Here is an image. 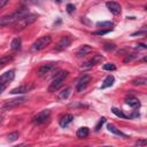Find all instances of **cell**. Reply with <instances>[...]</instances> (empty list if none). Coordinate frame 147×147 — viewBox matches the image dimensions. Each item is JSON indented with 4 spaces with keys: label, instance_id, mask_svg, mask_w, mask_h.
<instances>
[{
    "label": "cell",
    "instance_id": "obj_8",
    "mask_svg": "<svg viewBox=\"0 0 147 147\" xmlns=\"http://www.w3.org/2000/svg\"><path fill=\"white\" fill-rule=\"evenodd\" d=\"M55 68V63H47V64H44L39 68L38 70V76L40 78H44V77H47L48 74H51V71Z\"/></svg>",
    "mask_w": 147,
    "mask_h": 147
},
{
    "label": "cell",
    "instance_id": "obj_38",
    "mask_svg": "<svg viewBox=\"0 0 147 147\" xmlns=\"http://www.w3.org/2000/svg\"><path fill=\"white\" fill-rule=\"evenodd\" d=\"M55 1H56V2H61V0H55Z\"/></svg>",
    "mask_w": 147,
    "mask_h": 147
},
{
    "label": "cell",
    "instance_id": "obj_2",
    "mask_svg": "<svg viewBox=\"0 0 147 147\" xmlns=\"http://www.w3.org/2000/svg\"><path fill=\"white\" fill-rule=\"evenodd\" d=\"M68 76H69V72H68V71H65V70H59L57 74L54 76L52 83H51L49 86H48V92H49V93L56 92V91L63 85V83H64V80H65V78H67Z\"/></svg>",
    "mask_w": 147,
    "mask_h": 147
},
{
    "label": "cell",
    "instance_id": "obj_14",
    "mask_svg": "<svg viewBox=\"0 0 147 147\" xmlns=\"http://www.w3.org/2000/svg\"><path fill=\"white\" fill-rule=\"evenodd\" d=\"M72 119H74V116H72L71 114H65V115H63V116L60 118L59 124H60V126L64 127V126H67L68 124H70V123L72 122Z\"/></svg>",
    "mask_w": 147,
    "mask_h": 147
},
{
    "label": "cell",
    "instance_id": "obj_39",
    "mask_svg": "<svg viewBox=\"0 0 147 147\" xmlns=\"http://www.w3.org/2000/svg\"><path fill=\"white\" fill-rule=\"evenodd\" d=\"M1 119H2V117H1V116H0V123H1Z\"/></svg>",
    "mask_w": 147,
    "mask_h": 147
},
{
    "label": "cell",
    "instance_id": "obj_31",
    "mask_svg": "<svg viewBox=\"0 0 147 147\" xmlns=\"http://www.w3.org/2000/svg\"><path fill=\"white\" fill-rule=\"evenodd\" d=\"M115 47H116V46H115L114 44H106L103 48H105L106 51H114V49H115Z\"/></svg>",
    "mask_w": 147,
    "mask_h": 147
},
{
    "label": "cell",
    "instance_id": "obj_33",
    "mask_svg": "<svg viewBox=\"0 0 147 147\" xmlns=\"http://www.w3.org/2000/svg\"><path fill=\"white\" fill-rule=\"evenodd\" d=\"M147 144V140L146 139H141V140H138L136 142V146H145Z\"/></svg>",
    "mask_w": 147,
    "mask_h": 147
},
{
    "label": "cell",
    "instance_id": "obj_18",
    "mask_svg": "<svg viewBox=\"0 0 147 147\" xmlns=\"http://www.w3.org/2000/svg\"><path fill=\"white\" fill-rule=\"evenodd\" d=\"M125 102H126L129 106L133 107V108H137V107L140 106V101H139L137 98H133V96H129V98H126V99H125Z\"/></svg>",
    "mask_w": 147,
    "mask_h": 147
},
{
    "label": "cell",
    "instance_id": "obj_10",
    "mask_svg": "<svg viewBox=\"0 0 147 147\" xmlns=\"http://www.w3.org/2000/svg\"><path fill=\"white\" fill-rule=\"evenodd\" d=\"M14 77H15V70L11 69L0 76V84H9V82H11Z\"/></svg>",
    "mask_w": 147,
    "mask_h": 147
},
{
    "label": "cell",
    "instance_id": "obj_37",
    "mask_svg": "<svg viewBox=\"0 0 147 147\" xmlns=\"http://www.w3.org/2000/svg\"><path fill=\"white\" fill-rule=\"evenodd\" d=\"M137 46H138V47H140V48H142V49H146V48H147V46H146L145 44H138Z\"/></svg>",
    "mask_w": 147,
    "mask_h": 147
},
{
    "label": "cell",
    "instance_id": "obj_34",
    "mask_svg": "<svg viewBox=\"0 0 147 147\" xmlns=\"http://www.w3.org/2000/svg\"><path fill=\"white\" fill-rule=\"evenodd\" d=\"M8 2H9V0H0V9H2Z\"/></svg>",
    "mask_w": 147,
    "mask_h": 147
},
{
    "label": "cell",
    "instance_id": "obj_30",
    "mask_svg": "<svg viewBox=\"0 0 147 147\" xmlns=\"http://www.w3.org/2000/svg\"><path fill=\"white\" fill-rule=\"evenodd\" d=\"M67 11H68L69 14H72V13L75 11V6H74L72 3H68V5H67Z\"/></svg>",
    "mask_w": 147,
    "mask_h": 147
},
{
    "label": "cell",
    "instance_id": "obj_24",
    "mask_svg": "<svg viewBox=\"0 0 147 147\" xmlns=\"http://www.w3.org/2000/svg\"><path fill=\"white\" fill-rule=\"evenodd\" d=\"M18 137H20V133H18L17 131H15V132L9 133L7 138H8V140H9V141H15V140H17V139H18Z\"/></svg>",
    "mask_w": 147,
    "mask_h": 147
},
{
    "label": "cell",
    "instance_id": "obj_12",
    "mask_svg": "<svg viewBox=\"0 0 147 147\" xmlns=\"http://www.w3.org/2000/svg\"><path fill=\"white\" fill-rule=\"evenodd\" d=\"M106 6H107V8H108L113 14H115V15L119 14L121 10H122L119 3L115 2V1H107V2H106Z\"/></svg>",
    "mask_w": 147,
    "mask_h": 147
},
{
    "label": "cell",
    "instance_id": "obj_23",
    "mask_svg": "<svg viewBox=\"0 0 147 147\" xmlns=\"http://www.w3.org/2000/svg\"><path fill=\"white\" fill-rule=\"evenodd\" d=\"M111 111H113V114H115L116 116H118V117H121V118H129V116H126L122 110L117 109L116 107H113V108H111Z\"/></svg>",
    "mask_w": 147,
    "mask_h": 147
},
{
    "label": "cell",
    "instance_id": "obj_35",
    "mask_svg": "<svg viewBox=\"0 0 147 147\" xmlns=\"http://www.w3.org/2000/svg\"><path fill=\"white\" fill-rule=\"evenodd\" d=\"M7 85L8 84H0V94L6 90V87H7Z\"/></svg>",
    "mask_w": 147,
    "mask_h": 147
},
{
    "label": "cell",
    "instance_id": "obj_15",
    "mask_svg": "<svg viewBox=\"0 0 147 147\" xmlns=\"http://www.w3.org/2000/svg\"><path fill=\"white\" fill-rule=\"evenodd\" d=\"M91 52H92V47H91L90 45H83V46L77 51L76 55H77L78 57H83V56L87 55V54L91 53Z\"/></svg>",
    "mask_w": 147,
    "mask_h": 147
},
{
    "label": "cell",
    "instance_id": "obj_29",
    "mask_svg": "<svg viewBox=\"0 0 147 147\" xmlns=\"http://www.w3.org/2000/svg\"><path fill=\"white\" fill-rule=\"evenodd\" d=\"M136 57H137V54H134V53H133V54H130V55L127 54V56L124 59V62H125V63H126V62H130V61H132V60L136 59Z\"/></svg>",
    "mask_w": 147,
    "mask_h": 147
},
{
    "label": "cell",
    "instance_id": "obj_27",
    "mask_svg": "<svg viewBox=\"0 0 147 147\" xmlns=\"http://www.w3.org/2000/svg\"><path fill=\"white\" fill-rule=\"evenodd\" d=\"M105 122H106V117H101V118H100V121L98 122V124L95 125L94 130H95V131H99V130L102 127V125L105 124Z\"/></svg>",
    "mask_w": 147,
    "mask_h": 147
},
{
    "label": "cell",
    "instance_id": "obj_40",
    "mask_svg": "<svg viewBox=\"0 0 147 147\" xmlns=\"http://www.w3.org/2000/svg\"><path fill=\"white\" fill-rule=\"evenodd\" d=\"M23 1H31V0H23Z\"/></svg>",
    "mask_w": 147,
    "mask_h": 147
},
{
    "label": "cell",
    "instance_id": "obj_7",
    "mask_svg": "<svg viewBox=\"0 0 147 147\" xmlns=\"http://www.w3.org/2000/svg\"><path fill=\"white\" fill-rule=\"evenodd\" d=\"M71 44V38L69 36H63L55 45V51H63Z\"/></svg>",
    "mask_w": 147,
    "mask_h": 147
},
{
    "label": "cell",
    "instance_id": "obj_17",
    "mask_svg": "<svg viewBox=\"0 0 147 147\" xmlns=\"http://www.w3.org/2000/svg\"><path fill=\"white\" fill-rule=\"evenodd\" d=\"M88 133H90L88 127L83 126V127H80V129H78V130H77L76 136H77V138H79V139H84V138H86V137L88 136Z\"/></svg>",
    "mask_w": 147,
    "mask_h": 147
},
{
    "label": "cell",
    "instance_id": "obj_6",
    "mask_svg": "<svg viewBox=\"0 0 147 147\" xmlns=\"http://www.w3.org/2000/svg\"><path fill=\"white\" fill-rule=\"evenodd\" d=\"M25 101H26L25 98H17V99L8 100V101H6V102L2 105L1 109H2V110H9V109H11V108H14V107H16V106L22 105V103L25 102Z\"/></svg>",
    "mask_w": 147,
    "mask_h": 147
},
{
    "label": "cell",
    "instance_id": "obj_25",
    "mask_svg": "<svg viewBox=\"0 0 147 147\" xmlns=\"http://www.w3.org/2000/svg\"><path fill=\"white\" fill-rule=\"evenodd\" d=\"M147 83L146 78H137V79H133L132 80V84L133 85H145Z\"/></svg>",
    "mask_w": 147,
    "mask_h": 147
},
{
    "label": "cell",
    "instance_id": "obj_9",
    "mask_svg": "<svg viewBox=\"0 0 147 147\" xmlns=\"http://www.w3.org/2000/svg\"><path fill=\"white\" fill-rule=\"evenodd\" d=\"M90 80H91V76H90V75H84V76L78 80V83H77V85H76L77 92H82V91L86 87V85L90 83Z\"/></svg>",
    "mask_w": 147,
    "mask_h": 147
},
{
    "label": "cell",
    "instance_id": "obj_5",
    "mask_svg": "<svg viewBox=\"0 0 147 147\" xmlns=\"http://www.w3.org/2000/svg\"><path fill=\"white\" fill-rule=\"evenodd\" d=\"M49 116H51V110L45 109V110L39 111L37 115H34V116H33V118H32V122H33V124L39 125V124L45 123V122L49 118Z\"/></svg>",
    "mask_w": 147,
    "mask_h": 147
},
{
    "label": "cell",
    "instance_id": "obj_13",
    "mask_svg": "<svg viewBox=\"0 0 147 147\" xmlns=\"http://www.w3.org/2000/svg\"><path fill=\"white\" fill-rule=\"evenodd\" d=\"M101 61H103V56L100 55V54H96V55H94L90 61H87L86 63H84L83 67H85V68H90V67H92V65H95V64L100 63Z\"/></svg>",
    "mask_w": 147,
    "mask_h": 147
},
{
    "label": "cell",
    "instance_id": "obj_36",
    "mask_svg": "<svg viewBox=\"0 0 147 147\" xmlns=\"http://www.w3.org/2000/svg\"><path fill=\"white\" fill-rule=\"evenodd\" d=\"M146 31H138V32H133L132 36H141V34H145Z\"/></svg>",
    "mask_w": 147,
    "mask_h": 147
},
{
    "label": "cell",
    "instance_id": "obj_32",
    "mask_svg": "<svg viewBox=\"0 0 147 147\" xmlns=\"http://www.w3.org/2000/svg\"><path fill=\"white\" fill-rule=\"evenodd\" d=\"M109 31H110V29H108V30H101V31H95V32H93V33L96 34V36H102V34L108 33Z\"/></svg>",
    "mask_w": 147,
    "mask_h": 147
},
{
    "label": "cell",
    "instance_id": "obj_22",
    "mask_svg": "<svg viewBox=\"0 0 147 147\" xmlns=\"http://www.w3.org/2000/svg\"><path fill=\"white\" fill-rule=\"evenodd\" d=\"M71 87H67L64 91H62L61 93H60V95H59V99L60 100H62V101H64V100H67L68 99V96L70 95V93H71Z\"/></svg>",
    "mask_w": 147,
    "mask_h": 147
},
{
    "label": "cell",
    "instance_id": "obj_20",
    "mask_svg": "<svg viewBox=\"0 0 147 147\" xmlns=\"http://www.w3.org/2000/svg\"><path fill=\"white\" fill-rule=\"evenodd\" d=\"M14 59V55H6V56H2L1 59H0V69L1 68H3V67H6L11 60Z\"/></svg>",
    "mask_w": 147,
    "mask_h": 147
},
{
    "label": "cell",
    "instance_id": "obj_4",
    "mask_svg": "<svg viewBox=\"0 0 147 147\" xmlns=\"http://www.w3.org/2000/svg\"><path fill=\"white\" fill-rule=\"evenodd\" d=\"M52 41V37L51 36H44L40 37L39 39H37L33 44H32V49L33 51H41L45 47H47Z\"/></svg>",
    "mask_w": 147,
    "mask_h": 147
},
{
    "label": "cell",
    "instance_id": "obj_16",
    "mask_svg": "<svg viewBox=\"0 0 147 147\" xmlns=\"http://www.w3.org/2000/svg\"><path fill=\"white\" fill-rule=\"evenodd\" d=\"M114 82H115V78H114V76H113V75H108V76L105 78V80L102 82V84H101V88L103 90V88L110 87V86L114 84Z\"/></svg>",
    "mask_w": 147,
    "mask_h": 147
},
{
    "label": "cell",
    "instance_id": "obj_26",
    "mask_svg": "<svg viewBox=\"0 0 147 147\" xmlns=\"http://www.w3.org/2000/svg\"><path fill=\"white\" fill-rule=\"evenodd\" d=\"M96 25L98 26H101V28H105V26H114V23L110 22V21H103V22H98Z\"/></svg>",
    "mask_w": 147,
    "mask_h": 147
},
{
    "label": "cell",
    "instance_id": "obj_28",
    "mask_svg": "<svg viewBox=\"0 0 147 147\" xmlns=\"http://www.w3.org/2000/svg\"><path fill=\"white\" fill-rule=\"evenodd\" d=\"M103 70H110V71L116 70V65L114 63H106L103 64Z\"/></svg>",
    "mask_w": 147,
    "mask_h": 147
},
{
    "label": "cell",
    "instance_id": "obj_1",
    "mask_svg": "<svg viewBox=\"0 0 147 147\" xmlns=\"http://www.w3.org/2000/svg\"><path fill=\"white\" fill-rule=\"evenodd\" d=\"M26 14H29V9H28L26 7H21V8H18L17 10H15L13 14H10V15H5V16L0 17V28L14 24L16 21H18L20 18H22V17L25 16Z\"/></svg>",
    "mask_w": 147,
    "mask_h": 147
},
{
    "label": "cell",
    "instance_id": "obj_21",
    "mask_svg": "<svg viewBox=\"0 0 147 147\" xmlns=\"http://www.w3.org/2000/svg\"><path fill=\"white\" fill-rule=\"evenodd\" d=\"M107 129L110 131V132H113L114 134H117V136H121V137H124V138H127V136L126 134H124L122 131H119V130H117L113 124H108L107 125Z\"/></svg>",
    "mask_w": 147,
    "mask_h": 147
},
{
    "label": "cell",
    "instance_id": "obj_19",
    "mask_svg": "<svg viewBox=\"0 0 147 147\" xmlns=\"http://www.w3.org/2000/svg\"><path fill=\"white\" fill-rule=\"evenodd\" d=\"M21 46H22V40L21 38H15L13 39L11 44H10V47L13 51H20L21 49Z\"/></svg>",
    "mask_w": 147,
    "mask_h": 147
},
{
    "label": "cell",
    "instance_id": "obj_11",
    "mask_svg": "<svg viewBox=\"0 0 147 147\" xmlns=\"http://www.w3.org/2000/svg\"><path fill=\"white\" fill-rule=\"evenodd\" d=\"M32 87H33V85H21V86H18V87L13 88L9 93H10V94H23V93L29 92Z\"/></svg>",
    "mask_w": 147,
    "mask_h": 147
},
{
    "label": "cell",
    "instance_id": "obj_3",
    "mask_svg": "<svg viewBox=\"0 0 147 147\" xmlns=\"http://www.w3.org/2000/svg\"><path fill=\"white\" fill-rule=\"evenodd\" d=\"M37 18H38V15H36V14H26L25 16H23L22 18H20L18 21H16L14 23L15 31H20V30L25 29L28 25H30L33 22H36Z\"/></svg>",
    "mask_w": 147,
    "mask_h": 147
}]
</instances>
